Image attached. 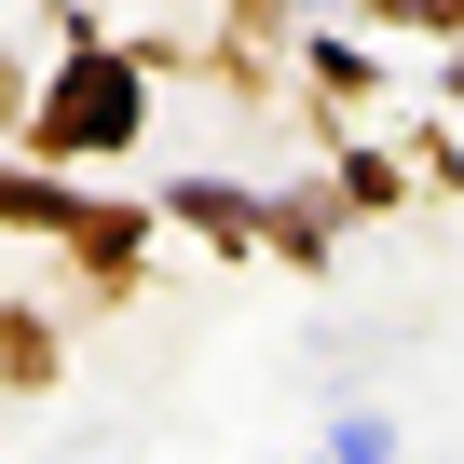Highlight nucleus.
<instances>
[]
</instances>
